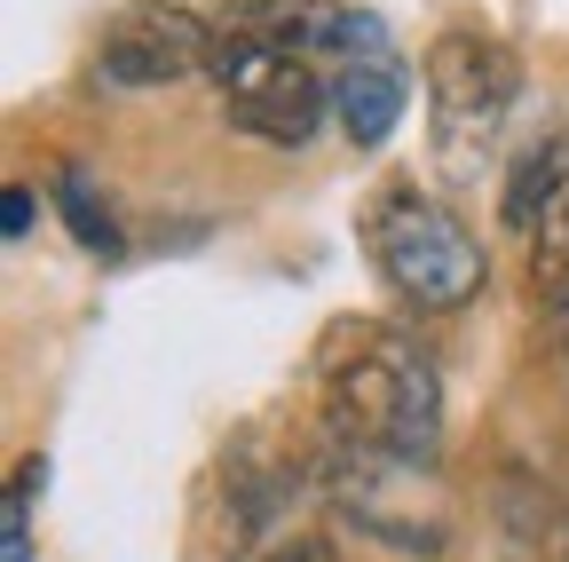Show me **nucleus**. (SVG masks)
Returning <instances> with one entry per match:
<instances>
[{
    "label": "nucleus",
    "instance_id": "f257e3e1",
    "mask_svg": "<svg viewBox=\"0 0 569 562\" xmlns=\"http://www.w3.org/2000/svg\"><path fill=\"white\" fill-rule=\"evenodd\" d=\"M325 388H332V444L436 467V444H443V381H436V365L419 357V341L380 333V325L348 333L332 348V365H325Z\"/></svg>",
    "mask_w": 569,
    "mask_h": 562
},
{
    "label": "nucleus",
    "instance_id": "f03ea898",
    "mask_svg": "<svg viewBox=\"0 0 569 562\" xmlns=\"http://www.w3.org/2000/svg\"><path fill=\"white\" fill-rule=\"evenodd\" d=\"M206 80L222 88V111L230 127L261 135V144L277 151H301L325 103H332V80L317 72V63L301 48H284V40H261V32H238L213 17V56H206Z\"/></svg>",
    "mask_w": 569,
    "mask_h": 562
},
{
    "label": "nucleus",
    "instance_id": "7ed1b4c3",
    "mask_svg": "<svg viewBox=\"0 0 569 562\" xmlns=\"http://www.w3.org/2000/svg\"><path fill=\"white\" fill-rule=\"evenodd\" d=\"M365 246H372L380 277H388L403 302H419V309H467L482 294V277H490L475 230L451 215V206L419 198V190H396V198L372 206Z\"/></svg>",
    "mask_w": 569,
    "mask_h": 562
},
{
    "label": "nucleus",
    "instance_id": "20e7f679",
    "mask_svg": "<svg viewBox=\"0 0 569 562\" xmlns=\"http://www.w3.org/2000/svg\"><path fill=\"white\" fill-rule=\"evenodd\" d=\"M522 88V63L507 40L490 32H443L436 48H427V111H436V135L443 151H475L498 135V119H507Z\"/></svg>",
    "mask_w": 569,
    "mask_h": 562
},
{
    "label": "nucleus",
    "instance_id": "39448f33",
    "mask_svg": "<svg viewBox=\"0 0 569 562\" xmlns=\"http://www.w3.org/2000/svg\"><path fill=\"white\" fill-rule=\"evenodd\" d=\"M206 56H213V24L198 9H174V0H142V9H127L103 48H96V88H167V80H190L206 72Z\"/></svg>",
    "mask_w": 569,
    "mask_h": 562
},
{
    "label": "nucleus",
    "instance_id": "423d86ee",
    "mask_svg": "<svg viewBox=\"0 0 569 562\" xmlns=\"http://www.w3.org/2000/svg\"><path fill=\"white\" fill-rule=\"evenodd\" d=\"M411 103V72H403V56H365V63H348V72H332V119L356 151H380L396 119Z\"/></svg>",
    "mask_w": 569,
    "mask_h": 562
},
{
    "label": "nucleus",
    "instance_id": "0eeeda50",
    "mask_svg": "<svg viewBox=\"0 0 569 562\" xmlns=\"http://www.w3.org/2000/svg\"><path fill=\"white\" fill-rule=\"evenodd\" d=\"M56 206H63L71 238H80L88 254H103V262H119V254H127V238H119V215H111V198L96 190V175H88L80 159H63V167H56Z\"/></svg>",
    "mask_w": 569,
    "mask_h": 562
},
{
    "label": "nucleus",
    "instance_id": "6e6552de",
    "mask_svg": "<svg viewBox=\"0 0 569 562\" xmlns=\"http://www.w3.org/2000/svg\"><path fill=\"white\" fill-rule=\"evenodd\" d=\"M530 277H538V302L561 317L569 309V167H561V190L546 198V215L530 230Z\"/></svg>",
    "mask_w": 569,
    "mask_h": 562
},
{
    "label": "nucleus",
    "instance_id": "1a4fd4ad",
    "mask_svg": "<svg viewBox=\"0 0 569 562\" xmlns=\"http://www.w3.org/2000/svg\"><path fill=\"white\" fill-rule=\"evenodd\" d=\"M561 167H569V144H538V151H522V167H515V183H507V223H515V230H538L546 198L561 190Z\"/></svg>",
    "mask_w": 569,
    "mask_h": 562
},
{
    "label": "nucleus",
    "instance_id": "9d476101",
    "mask_svg": "<svg viewBox=\"0 0 569 562\" xmlns=\"http://www.w3.org/2000/svg\"><path fill=\"white\" fill-rule=\"evenodd\" d=\"M40 483H48V460H17L9 475V507H0V562H32V500H40Z\"/></svg>",
    "mask_w": 569,
    "mask_h": 562
},
{
    "label": "nucleus",
    "instance_id": "9b49d317",
    "mask_svg": "<svg viewBox=\"0 0 569 562\" xmlns=\"http://www.w3.org/2000/svg\"><path fill=\"white\" fill-rule=\"evenodd\" d=\"M32 215H40V198H32L24 183L0 190V238H32Z\"/></svg>",
    "mask_w": 569,
    "mask_h": 562
},
{
    "label": "nucleus",
    "instance_id": "f8f14e48",
    "mask_svg": "<svg viewBox=\"0 0 569 562\" xmlns=\"http://www.w3.org/2000/svg\"><path fill=\"white\" fill-rule=\"evenodd\" d=\"M561 341H569V309H561Z\"/></svg>",
    "mask_w": 569,
    "mask_h": 562
}]
</instances>
